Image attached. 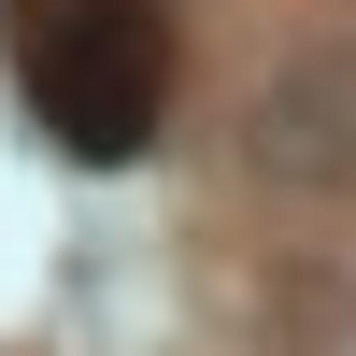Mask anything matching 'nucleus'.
Instances as JSON below:
<instances>
[{"mask_svg": "<svg viewBox=\"0 0 356 356\" xmlns=\"http://www.w3.org/2000/svg\"><path fill=\"white\" fill-rule=\"evenodd\" d=\"M15 86L57 157L129 171L171 114V0H15Z\"/></svg>", "mask_w": 356, "mask_h": 356, "instance_id": "nucleus-1", "label": "nucleus"}]
</instances>
